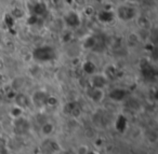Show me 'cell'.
I'll return each mask as SVG.
<instances>
[{"mask_svg": "<svg viewBox=\"0 0 158 154\" xmlns=\"http://www.w3.org/2000/svg\"><path fill=\"white\" fill-rule=\"evenodd\" d=\"M56 53L55 50L50 45H42L38 46L31 53V57L33 59L40 63H47V61H51L55 58Z\"/></svg>", "mask_w": 158, "mask_h": 154, "instance_id": "cell-1", "label": "cell"}, {"mask_svg": "<svg viewBox=\"0 0 158 154\" xmlns=\"http://www.w3.org/2000/svg\"><path fill=\"white\" fill-rule=\"evenodd\" d=\"M114 13L116 18L123 21V22H130V21L134 20L136 18V15H138L135 8L130 5H123V3L119 5L115 9Z\"/></svg>", "mask_w": 158, "mask_h": 154, "instance_id": "cell-2", "label": "cell"}, {"mask_svg": "<svg viewBox=\"0 0 158 154\" xmlns=\"http://www.w3.org/2000/svg\"><path fill=\"white\" fill-rule=\"evenodd\" d=\"M48 96L49 95L44 91L38 89V91L34 92L33 95L31 96V104L37 109L44 108L47 105V98H48Z\"/></svg>", "mask_w": 158, "mask_h": 154, "instance_id": "cell-3", "label": "cell"}, {"mask_svg": "<svg viewBox=\"0 0 158 154\" xmlns=\"http://www.w3.org/2000/svg\"><path fill=\"white\" fill-rule=\"evenodd\" d=\"M107 81L108 79L105 77L104 73H97L90 76L89 79V86L95 87V89H104L107 85Z\"/></svg>", "mask_w": 158, "mask_h": 154, "instance_id": "cell-4", "label": "cell"}, {"mask_svg": "<svg viewBox=\"0 0 158 154\" xmlns=\"http://www.w3.org/2000/svg\"><path fill=\"white\" fill-rule=\"evenodd\" d=\"M13 128L18 135H25L29 132V122L24 116L13 119Z\"/></svg>", "mask_w": 158, "mask_h": 154, "instance_id": "cell-5", "label": "cell"}, {"mask_svg": "<svg viewBox=\"0 0 158 154\" xmlns=\"http://www.w3.org/2000/svg\"><path fill=\"white\" fill-rule=\"evenodd\" d=\"M87 96L91 101L95 102V104H100L104 100L105 98V92L102 89H95L92 86H88L87 89Z\"/></svg>", "mask_w": 158, "mask_h": 154, "instance_id": "cell-6", "label": "cell"}, {"mask_svg": "<svg viewBox=\"0 0 158 154\" xmlns=\"http://www.w3.org/2000/svg\"><path fill=\"white\" fill-rule=\"evenodd\" d=\"M108 97L115 102L123 101V99L127 97V91L123 89H120V87H116V89H113L108 93Z\"/></svg>", "mask_w": 158, "mask_h": 154, "instance_id": "cell-7", "label": "cell"}, {"mask_svg": "<svg viewBox=\"0 0 158 154\" xmlns=\"http://www.w3.org/2000/svg\"><path fill=\"white\" fill-rule=\"evenodd\" d=\"M64 20H65L66 25L72 27V28H77L80 25V18L76 12H68L64 18Z\"/></svg>", "mask_w": 158, "mask_h": 154, "instance_id": "cell-8", "label": "cell"}, {"mask_svg": "<svg viewBox=\"0 0 158 154\" xmlns=\"http://www.w3.org/2000/svg\"><path fill=\"white\" fill-rule=\"evenodd\" d=\"M135 20V23L138 25V27L141 29V30H149L152 28V22L146 15H136V18H134Z\"/></svg>", "mask_w": 158, "mask_h": 154, "instance_id": "cell-9", "label": "cell"}, {"mask_svg": "<svg viewBox=\"0 0 158 154\" xmlns=\"http://www.w3.org/2000/svg\"><path fill=\"white\" fill-rule=\"evenodd\" d=\"M114 126H115V128H116L117 132H120V134H123L128 128L127 117H126L123 114H119L118 116L116 117V120H115Z\"/></svg>", "mask_w": 158, "mask_h": 154, "instance_id": "cell-10", "label": "cell"}, {"mask_svg": "<svg viewBox=\"0 0 158 154\" xmlns=\"http://www.w3.org/2000/svg\"><path fill=\"white\" fill-rule=\"evenodd\" d=\"M13 100L14 105H16V106H19L22 109H26L29 106V104H31V98L23 93H16Z\"/></svg>", "mask_w": 158, "mask_h": 154, "instance_id": "cell-11", "label": "cell"}, {"mask_svg": "<svg viewBox=\"0 0 158 154\" xmlns=\"http://www.w3.org/2000/svg\"><path fill=\"white\" fill-rule=\"evenodd\" d=\"M99 21L102 23H105V24H110V23L114 22L116 16H115V13L113 11H110V10H104V11H101L99 14Z\"/></svg>", "mask_w": 158, "mask_h": 154, "instance_id": "cell-12", "label": "cell"}, {"mask_svg": "<svg viewBox=\"0 0 158 154\" xmlns=\"http://www.w3.org/2000/svg\"><path fill=\"white\" fill-rule=\"evenodd\" d=\"M97 45H98V39L92 35L87 36V37L82 40V43H81V46L84 50H92V49H94Z\"/></svg>", "mask_w": 158, "mask_h": 154, "instance_id": "cell-13", "label": "cell"}, {"mask_svg": "<svg viewBox=\"0 0 158 154\" xmlns=\"http://www.w3.org/2000/svg\"><path fill=\"white\" fill-rule=\"evenodd\" d=\"M82 70H84L85 73L89 74V76H92L97 72V66L93 61H86L82 64Z\"/></svg>", "mask_w": 158, "mask_h": 154, "instance_id": "cell-14", "label": "cell"}, {"mask_svg": "<svg viewBox=\"0 0 158 154\" xmlns=\"http://www.w3.org/2000/svg\"><path fill=\"white\" fill-rule=\"evenodd\" d=\"M55 126L51 122H44L41 126V134L44 136H51L54 132Z\"/></svg>", "mask_w": 158, "mask_h": 154, "instance_id": "cell-15", "label": "cell"}, {"mask_svg": "<svg viewBox=\"0 0 158 154\" xmlns=\"http://www.w3.org/2000/svg\"><path fill=\"white\" fill-rule=\"evenodd\" d=\"M47 11V7L44 3L42 2H37L35 6L33 7V12L35 13L36 16H41L46 13Z\"/></svg>", "mask_w": 158, "mask_h": 154, "instance_id": "cell-16", "label": "cell"}, {"mask_svg": "<svg viewBox=\"0 0 158 154\" xmlns=\"http://www.w3.org/2000/svg\"><path fill=\"white\" fill-rule=\"evenodd\" d=\"M142 74L144 78L146 79H152L153 77H155V71L151 67L149 64H146L145 66H142Z\"/></svg>", "mask_w": 158, "mask_h": 154, "instance_id": "cell-17", "label": "cell"}, {"mask_svg": "<svg viewBox=\"0 0 158 154\" xmlns=\"http://www.w3.org/2000/svg\"><path fill=\"white\" fill-rule=\"evenodd\" d=\"M23 113H24V109L20 108L19 106L14 105L11 108V110H10V116H11L12 119H18V117H20V116H23Z\"/></svg>", "mask_w": 158, "mask_h": 154, "instance_id": "cell-18", "label": "cell"}, {"mask_svg": "<svg viewBox=\"0 0 158 154\" xmlns=\"http://www.w3.org/2000/svg\"><path fill=\"white\" fill-rule=\"evenodd\" d=\"M81 9H82L84 15L87 16V18H92L95 14V9L93 8V6H91V5H86L84 8H81Z\"/></svg>", "mask_w": 158, "mask_h": 154, "instance_id": "cell-19", "label": "cell"}, {"mask_svg": "<svg viewBox=\"0 0 158 154\" xmlns=\"http://www.w3.org/2000/svg\"><path fill=\"white\" fill-rule=\"evenodd\" d=\"M57 104H59V99H57L55 96H51V95L48 96V98H47V105H46V106L55 107V106H57Z\"/></svg>", "mask_w": 158, "mask_h": 154, "instance_id": "cell-20", "label": "cell"}, {"mask_svg": "<svg viewBox=\"0 0 158 154\" xmlns=\"http://www.w3.org/2000/svg\"><path fill=\"white\" fill-rule=\"evenodd\" d=\"M74 3L76 6H78L79 8H84L86 5H88V1L87 0H73Z\"/></svg>", "mask_w": 158, "mask_h": 154, "instance_id": "cell-21", "label": "cell"}, {"mask_svg": "<svg viewBox=\"0 0 158 154\" xmlns=\"http://www.w3.org/2000/svg\"><path fill=\"white\" fill-rule=\"evenodd\" d=\"M89 151V149L86 145H80L77 150V154H87V152Z\"/></svg>", "mask_w": 158, "mask_h": 154, "instance_id": "cell-22", "label": "cell"}, {"mask_svg": "<svg viewBox=\"0 0 158 154\" xmlns=\"http://www.w3.org/2000/svg\"><path fill=\"white\" fill-rule=\"evenodd\" d=\"M50 147H51V149H52L54 152L60 151V150H61L60 145L57 144V142H55V141H51V142H50Z\"/></svg>", "mask_w": 158, "mask_h": 154, "instance_id": "cell-23", "label": "cell"}, {"mask_svg": "<svg viewBox=\"0 0 158 154\" xmlns=\"http://www.w3.org/2000/svg\"><path fill=\"white\" fill-rule=\"evenodd\" d=\"M0 154H10L9 150H8L3 144H0Z\"/></svg>", "mask_w": 158, "mask_h": 154, "instance_id": "cell-24", "label": "cell"}, {"mask_svg": "<svg viewBox=\"0 0 158 154\" xmlns=\"http://www.w3.org/2000/svg\"><path fill=\"white\" fill-rule=\"evenodd\" d=\"M127 1H129V2H131V3H135V2H139V1H141V0H127Z\"/></svg>", "mask_w": 158, "mask_h": 154, "instance_id": "cell-25", "label": "cell"}, {"mask_svg": "<svg viewBox=\"0 0 158 154\" xmlns=\"http://www.w3.org/2000/svg\"><path fill=\"white\" fill-rule=\"evenodd\" d=\"M87 154H99L98 152H95V151H88L87 152Z\"/></svg>", "mask_w": 158, "mask_h": 154, "instance_id": "cell-26", "label": "cell"}]
</instances>
